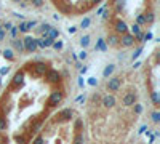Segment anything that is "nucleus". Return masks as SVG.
<instances>
[{
  "mask_svg": "<svg viewBox=\"0 0 160 144\" xmlns=\"http://www.w3.org/2000/svg\"><path fill=\"white\" fill-rule=\"evenodd\" d=\"M23 46H24V50H27L29 53H34L37 50V43H35V38L31 37V35H27L24 37V40H23Z\"/></svg>",
  "mask_w": 160,
  "mask_h": 144,
  "instance_id": "1",
  "label": "nucleus"
},
{
  "mask_svg": "<svg viewBox=\"0 0 160 144\" xmlns=\"http://www.w3.org/2000/svg\"><path fill=\"white\" fill-rule=\"evenodd\" d=\"M62 93L61 91H53L51 94H50V98H48V106L50 107H54V106H58L61 101H62Z\"/></svg>",
  "mask_w": 160,
  "mask_h": 144,
  "instance_id": "2",
  "label": "nucleus"
},
{
  "mask_svg": "<svg viewBox=\"0 0 160 144\" xmlns=\"http://www.w3.org/2000/svg\"><path fill=\"white\" fill-rule=\"evenodd\" d=\"M120 85H122V80H120V77H110V79L107 80V85H106V88L109 91H117L120 88Z\"/></svg>",
  "mask_w": 160,
  "mask_h": 144,
  "instance_id": "3",
  "label": "nucleus"
},
{
  "mask_svg": "<svg viewBox=\"0 0 160 144\" xmlns=\"http://www.w3.org/2000/svg\"><path fill=\"white\" fill-rule=\"evenodd\" d=\"M122 102H123V106H135L136 104V93H127L125 96H123V99H122Z\"/></svg>",
  "mask_w": 160,
  "mask_h": 144,
  "instance_id": "4",
  "label": "nucleus"
},
{
  "mask_svg": "<svg viewBox=\"0 0 160 144\" xmlns=\"http://www.w3.org/2000/svg\"><path fill=\"white\" fill-rule=\"evenodd\" d=\"M46 80H48L50 83H54L59 80V72L54 71V69H48L46 71Z\"/></svg>",
  "mask_w": 160,
  "mask_h": 144,
  "instance_id": "5",
  "label": "nucleus"
},
{
  "mask_svg": "<svg viewBox=\"0 0 160 144\" xmlns=\"http://www.w3.org/2000/svg\"><path fill=\"white\" fill-rule=\"evenodd\" d=\"M34 26H37V21H24V23H21L18 26V29H19L21 32H29Z\"/></svg>",
  "mask_w": 160,
  "mask_h": 144,
  "instance_id": "6",
  "label": "nucleus"
},
{
  "mask_svg": "<svg viewBox=\"0 0 160 144\" xmlns=\"http://www.w3.org/2000/svg\"><path fill=\"white\" fill-rule=\"evenodd\" d=\"M72 115H74V111H72V109H64V111H61V112H59L58 120H59V122H66V120L72 119Z\"/></svg>",
  "mask_w": 160,
  "mask_h": 144,
  "instance_id": "7",
  "label": "nucleus"
},
{
  "mask_svg": "<svg viewBox=\"0 0 160 144\" xmlns=\"http://www.w3.org/2000/svg\"><path fill=\"white\" fill-rule=\"evenodd\" d=\"M102 106H104V107H107V109L114 107V106H115V98H114L112 94H106L104 98H102Z\"/></svg>",
  "mask_w": 160,
  "mask_h": 144,
  "instance_id": "8",
  "label": "nucleus"
},
{
  "mask_svg": "<svg viewBox=\"0 0 160 144\" xmlns=\"http://www.w3.org/2000/svg\"><path fill=\"white\" fill-rule=\"evenodd\" d=\"M115 31L119 32V34H127L128 32V26H127V23L125 21H122V19H119V21H115Z\"/></svg>",
  "mask_w": 160,
  "mask_h": 144,
  "instance_id": "9",
  "label": "nucleus"
},
{
  "mask_svg": "<svg viewBox=\"0 0 160 144\" xmlns=\"http://www.w3.org/2000/svg\"><path fill=\"white\" fill-rule=\"evenodd\" d=\"M133 43H135V37L131 35V34L122 35V45H123V46H131Z\"/></svg>",
  "mask_w": 160,
  "mask_h": 144,
  "instance_id": "10",
  "label": "nucleus"
},
{
  "mask_svg": "<svg viewBox=\"0 0 160 144\" xmlns=\"http://www.w3.org/2000/svg\"><path fill=\"white\" fill-rule=\"evenodd\" d=\"M34 71H35L37 74H45L46 71H48V67H46L45 63H35V64H34Z\"/></svg>",
  "mask_w": 160,
  "mask_h": 144,
  "instance_id": "11",
  "label": "nucleus"
},
{
  "mask_svg": "<svg viewBox=\"0 0 160 144\" xmlns=\"http://www.w3.org/2000/svg\"><path fill=\"white\" fill-rule=\"evenodd\" d=\"M114 71H115V66H114V64H109V66H106V69L102 71V75H104L106 79H109V75L114 72Z\"/></svg>",
  "mask_w": 160,
  "mask_h": 144,
  "instance_id": "12",
  "label": "nucleus"
},
{
  "mask_svg": "<svg viewBox=\"0 0 160 144\" xmlns=\"http://www.w3.org/2000/svg\"><path fill=\"white\" fill-rule=\"evenodd\" d=\"M58 35H59V31H58L56 27H51L50 31H48V34H46L45 37H48V38H51V40H54V38L58 37Z\"/></svg>",
  "mask_w": 160,
  "mask_h": 144,
  "instance_id": "13",
  "label": "nucleus"
},
{
  "mask_svg": "<svg viewBox=\"0 0 160 144\" xmlns=\"http://www.w3.org/2000/svg\"><path fill=\"white\" fill-rule=\"evenodd\" d=\"M96 50H99V51H106V50H107V45H106V40H104V38H99V40H98Z\"/></svg>",
  "mask_w": 160,
  "mask_h": 144,
  "instance_id": "14",
  "label": "nucleus"
},
{
  "mask_svg": "<svg viewBox=\"0 0 160 144\" xmlns=\"http://www.w3.org/2000/svg\"><path fill=\"white\" fill-rule=\"evenodd\" d=\"M13 46H15V48H16V50L19 51V53H21V51L24 50V46H23V42H21V40H16V38H13Z\"/></svg>",
  "mask_w": 160,
  "mask_h": 144,
  "instance_id": "15",
  "label": "nucleus"
},
{
  "mask_svg": "<svg viewBox=\"0 0 160 144\" xmlns=\"http://www.w3.org/2000/svg\"><path fill=\"white\" fill-rule=\"evenodd\" d=\"M80 45L85 48V46H88L90 45V35H83L82 38H80Z\"/></svg>",
  "mask_w": 160,
  "mask_h": 144,
  "instance_id": "16",
  "label": "nucleus"
},
{
  "mask_svg": "<svg viewBox=\"0 0 160 144\" xmlns=\"http://www.w3.org/2000/svg\"><path fill=\"white\" fill-rule=\"evenodd\" d=\"M51 27H53V26H50V24H45V23H43V24L40 26V32H42L43 35H46V34H48V31H50Z\"/></svg>",
  "mask_w": 160,
  "mask_h": 144,
  "instance_id": "17",
  "label": "nucleus"
},
{
  "mask_svg": "<svg viewBox=\"0 0 160 144\" xmlns=\"http://www.w3.org/2000/svg\"><path fill=\"white\" fill-rule=\"evenodd\" d=\"M23 77H24V75H23V72H18V74L15 75V79H13V83H15V85L21 83V82H23Z\"/></svg>",
  "mask_w": 160,
  "mask_h": 144,
  "instance_id": "18",
  "label": "nucleus"
},
{
  "mask_svg": "<svg viewBox=\"0 0 160 144\" xmlns=\"http://www.w3.org/2000/svg\"><path fill=\"white\" fill-rule=\"evenodd\" d=\"M3 56L6 58V59H10V61H13V59H15V56H13V51L10 50V48H8V50H5V51H3Z\"/></svg>",
  "mask_w": 160,
  "mask_h": 144,
  "instance_id": "19",
  "label": "nucleus"
},
{
  "mask_svg": "<svg viewBox=\"0 0 160 144\" xmlns=\"http://www.w3.org/2000/svg\"><path fill=\"white\" fill-rule=\"evenodd\" d=\"M90 23H91V19H90V18H83V19H82V23H80V27L87 29V27L90 26Z\"/></svg>",
  "mask_w": 160,
  "mask_h": 144,
  "instance_id": "20",
  "label": "nucleus"
},
{
  "mask_svg": "<svg viewBox=\"0 0 160 144\" xmlns=\"http://www.w3.org/2000/svg\"><path fill=\"white\" fill-rule=\"evenodd\" d=\"M139 32H141V29H139V26H138V24H133V26H131V35H133V37H135V35H138Z\"/></svg>",
  "mask_w": 160,
  "mask_h": 144,
  "instance_id": "21",
  "label": "nucleus"
},
{
  "mask_svg": "<svg viewBox=\"0 0 160 144\" xmlns=\"http://www.w3.org/2000/svg\"><path fill=\"white\" fill-rule=\"evenodd\" d=\"M107 40H109L110 45H117V43H119V37H117V35H109Z\"/></svg>",
  "mask_w": 160,
  "mask_h": 144,
  "instance_id": "22",
  "label": "nucleus"
},
{
  "mask_svg": "<svg viewBox=\"0 0 160 144\" xmlns=\"http://www.w3.org/2000/svg\"><path fill=\"white\" fill-rule=\"evenodd\" d=\"M54 43V40H51V38H48V37H43V46L46 48V46H51Z\"/></svg>",
  "mask_w": 160,
  "mask_h": 144,
  "instance_id": "23",
  "label": "nucleus"
},
{
  "mask_svg": "<svg viewBox=\"0 0 160 144\" xmlns=\"http://www.w3.org/2000/svg\"><path fill=\"white\" fill-rule=\"evenodd\" d=\"M144 19H146V23H152V21H154V13H147V15H144Z\"/></svg>",
  "mask_w": 160,
  "mask_h": 144,
  "instance_id": "24",
  "label": "nucleus"
},
{
  "mask_svg": "<svg viewBox=\"0 0 160 144\" xmlns=\"http://www.w3.org/2000/svg\"><path fill=\"white\" fill-rule=\"evenodd\" d=\"M152 122H154V123H158V122H160V112H154V114H152Z\"/></svg>",
  "mask_w": 160,
  "mask_h": 144,
  "instance_id": "25",
  "label": "nucleus"
},
{
  "mask_svg": "<svg viewBox=\"0 0 160 144\" xmlns=\"http://www.w3.org/2000/svg\"><path fill=\"white\" fill-rule=\"evenodd\" d=\"M136 21H138V23H136L138 26H139V24H146V19H144V15H139V16L136 18Z\"/></svg>",
  "mask_w": 160,
  "mask_h": 144,
  "instance_id": "26",
  "label": "nucleus"
},
{
  "mask_svg": "<svg viewBox=\"0 0 160 144\" xmlns=\"http://www.w3.org/2000/svg\"><path fill=\"white\" fill-rule=\"evenodd\" d=\"M152 101H154V104H158V93L157 91H152Z\"/></svg>",
  "mask_w": 160,
  "mask_h": 144,
  "instance_id": "27",
  "label": "nucleus"
},
{
  "mask_svg": "<svg viewBox=\"0 0 160 144\" xmlns=\"http://www.w3.org/2000/svg\"><path fill=\"white\" fill-rule=\"evenodd\" d=\"M143 112V106L141 104H135V114H141Z\"/></svg>",
  "mask_w": 160,
  "mask_h": 144,
  "instance_id": "28",
  "label": "nucleus"
},
{
  "mask_svg": "<svg viewBox=\"0 0 160 144\" xmlns=\"http://www.w3.org/2000/svg\"><path fill=\"white\" fill-rule=\"evenodd\" d=\"M141 53H143V48H138V50H136V51H135V53H133V61H135V59H136V58H138V56H139V54H141Z\"/></svg>",
  "mask_w": 160,
  "mask_h": 144,
  "instance_id": "29",
  "label": "nucleus"
},
{
  "mask_svg": "<svg viewBox=\"0 0 160 144\" xmlns=\"http://www.w3.org/2000/svg\"><path fill=\"white\" fill-rule=\"evenodd\" d=\"M53 46L56 48V50H61V48H62V42H54Z\"/></svg>",
  "mask_w": 160,
  "mask_h": 144,
  "instance_id": "30",
  "label": "nucleus"
},
{
  "mask_svg": "<svg viewBox=\"0 0 160 144\" xmlns=\"http://www.w3.org/2000/svg\"><path fill=\"white\" fill-rule=\"evenodd\" d=\"M82 141H83L82 134H77V136H75V144H82Z\"/></svg>",
  "mask_w": 160,
  "mask_h": 144,
  "instance_id": "31",
  "label": "nucleus"
},
{
  "mask_svg": "<svg viewBox=\"0 0 160 144\" xmlns=\"http://www.w3.org/2000/svg\"><path fill=\"white\" fill-rule=\"evenodd\" d=\"M10 31H11V37L15 38V37H16V34H18V27H15V26H13V27L10 29Z\"/></svg>",
  "mask_w": 160,
  "mask_h": 144,
  "instance_id": "32",
  "label": "nucleus"
},
{
  "mask_svg": "<svg viewBox=\"0 0 160 144\" xmlns=\"http://www.w3.org/2000/svg\"><path fill=\"white\" fill-rule=\"evenodd\" d=\"M11 27H13V24H11V23H5V24H3V29H5V31H10Z\"/></svg>",
  "mask_w": 160,
  "mask_h": 144,
  "instance_id": "33",
  "label": "nucleus"
},
{
  "mask_svg": "<svg viewBox=\"0 0 160 144\" xmlns=\"http://www.w3.org/2000/svg\"><path fill=\"white\" fill-rule=\"evenodd\" d=\"M34 144H43V138H42V136H39V138H35Z\"/></svg>",
  "mask_w": 160,
  "mask_h": 144,
  "instance_id": "34",
  "label": "nucleus"
},
{
  "mask_svg": "<svg viewBox=\"0 0 160 144\" xmlns=\"http://www.w3.org/2000/svg\"><path fill=\"white\" fill-rule=\"evenodd\" d=\"M88 83H90V85H93V86H95V85H96L98 82H96V79H95V77H91V79L88 80Z\"/></svg>",
  "mask_w": 160,
  "mask_h": 144,
  "instance_id": "35",
  "label": "nucleus"
},
{
  "mask_svg": "<svg viewBox=\"0 0 160 144\" xmlns=\"http://www.w3.org/2000/svg\"><path fill=\"white\" fill-rule=\"evenodd\" d=\"M136 38H138V40H141V42H143V40H144V34H143V32H139V34L136 35Z\"/></svg>",
  "mask_w": 160,
  "mask_h": 144,
  "instance_id": "36",
  "label": "nucleus"
},
{
  "mask_svg": "<svg viewBox=\"0 0 160 144\" xmlns=\"http://www.w3.org/2000/svg\"><path fill=\"white\" fill-rule=\"evenodd\" d=\"M34 5H35V6H42L43 2H42V0H34Z\"/></svg>",
  "mask_w": 160,
  "mask_h": 144,
  "instance_id": "37",
  "label": "nucleus"
},
{
  "mask_svg": "<svg viewBox=\"0 0 160 144\" xmlns=\"http://www.w3.org/2000/svg\"><path fill=\"white\" fill-rule=\"evenodd\" d=\"M150 38H152V34H150V32L144 34V40H150Z\"/></svg>",
  "mask_w": 160,
  "mask_h": 144,
  "instance_id": "38",
  "label": "nucleus"
},
{
  "mask_svg": "<svg viewBox=\"0 0 160 144\" xmlns=\"http://www.w3.org/2000/svg\"><path fill=\"white\" fill-rule=\"evenodd\" d=\"M85 58H87V51H85V50H83V51L80 53V59H85Z\"/></svg>",
  "mask_w": 160,
  "mask_h": 144,
  "instance_id": "39",
  "label": "nucleus"
},
{
  "mask_svg": "<svg viewBox=\"0 0 160 144\" xmlns=\"http://www.w3.org/2000/svg\"><path fill=\"white\" fill-rule=\"evenodd\" d=\"M83 85H85V82H83V79H79V86H80V88H83Z\"/></svg>",
  "mask_w": 160,
  "mask_h": 144,
  "instance_id": "40",
  "label": "nucleus"
},
{
  "mask_svg": "<svg viewBox=\"0 0 160 144\" xmlns=\"http://www.w3.org/2000/svg\"><path fill=\"white\" fill-rule=\"evenodd\" d=\"M5 38V31H0V42H2Z\"/></svg>",
  "mask_w": 160,
  "mask_h": 144,
  "instance_id": "41",
  "label": "nucleus"
},
{
  "mask_svg": "<svg viewBox=\"0 0 160 144\" xmlns=\"http://www.w3.org/2000/svg\"><path fill=\"white\" fill-rule=\"evenodd\" d=\"M83 101H85V96H79L77 98V102H83Z\"/></svg>",
  "mask_w": 160,
  "mask_h": 144,
  "instance_id": "42",
  "label": "nucleus"
},
{
  "mask_svg": "<svg viewBox=\"0 0 160 144\" xmlns=\"http://www.w3.org/2000/svg\"><path fill=\"white\" fill-rule=\"evenodd\" d=\"M8 72V67H2V69H0V74H6Z\"/></svg>",
  "mask_w": 160,
  "mask_h": 144,
  "instance_id": "43",
  "label": "nucleus"
},
{
  "mask_svg": "<svg viewBox=\"0 0 160 144\" xmlns=\"http://www.w3.org/2000/svg\"><path fill=\"white\" fill-rule=\"evenodd\" d=\"M75 31H77V29H75V27H69V34H74Z\"/></svg>",
  "mask_w": 160,
  "mask_h": 144,
  "instance_id": "44",
  "label": "nucleus"
},
{
  "mask_svg": "<svg viewBox=\"0 0 160 144\" xmlns=\"http://www.w3.org/2000/svg\"><path fill=\"white\" fill-rule=\"evenodd\" d=\"M0 130H5V123L2 120H0Z\"/></svg>",
  "mask_w": 160,
  "mask_h": 144,
  "instance_id": "45",
  "label": "nucleus"
},
{
  "mask_svg": "<svg viewBox=\"0 0 160 144\" xmlns=\"http://www.w3.org/2000/svg\"><path fill=\"white\" fill-rule=\"evenodd\" d=\"M87 72V67H80V74H85Z\"/></svg>",
  "mask_w": 160,
  "mask_h": 144,
  "instance_id": "46",
  "label": "nucleus"
},
{
  "mask_svg": "<svg viewBox=\"0 0 160 144\" xmlns=\"http://www.w3.org/2000/svg\"><path fill=\"white\" fill-rule=\"evenodd\" d=\"M0 26H2V23H0ZM0 31H2V27H0Z\"/></svg>",
  "mask_w": 160,
  "mask_h": 144,
  "instance_id": "47",
  "label": "nucleus"
},
{
  "mask_svg": "<svg viewBox=\"0 0 160 144\" xmlns=\"http://www.w3.org/2000/svg\"><path fill=\"white\" fill-rule=\"evenodd\" d=\"M0 83H2V80H0Z\"/></svg>",
  "mask_w": 160,
  "mask_h": 144,
  "instance_id": "48",
  "label": "nucleus"
}]
</instances>
